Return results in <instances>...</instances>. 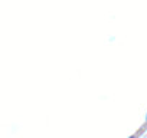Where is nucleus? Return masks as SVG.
<instances>
[{"mask_svg": "<svg viewBox=\"0 0 147 138\" xmlns=\"http://www.w3.org/2000/svg\"><path fill=\"white\" fill-rule=\"evenodd\" d=\"M131 138H134V137H131Z\"/></svg>", "mask_w": 147, "mask_h": 138, "instance_id": "f257e3e1", "label": "nucleus"}]
</instances>
